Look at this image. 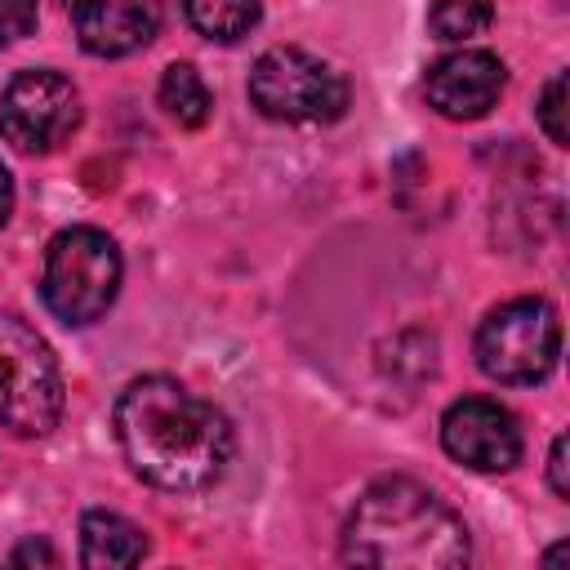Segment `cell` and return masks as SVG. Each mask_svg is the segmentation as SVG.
Instances as JSON below:
<instances>
[{
    "label": "cell",
    "mask_w": 570,
    "mask_h": 570,
    "mask_svg": "<svg viewBox=\"0 0 570 570\" xmlns=\"http://www.w3.org/2000/svg\"><path fill=\"white\" fill-rule=\"evenodd\" d=\"M111 423L134 476L156 490H205L227 472L236 454V432L227 414L169 374L134 379L116 396Z\"/></svg>",
    "instance_id": "6da1fadb"
},
{
    "label": "cell",
    "mask_w": 570,
    "mask_h": 570,
    "mask_svg": "<svg viewBox=\"0 0 570 570\" xmlns=\"http://www.w3.org/2000/svg\"><path fill=\"white\" fill-rule=\"evenodd\" d=\"M472 543L463 517L410 476L374 481L343 521V561L374 570H459Z\"/></svg>",
    "instance_id": "7a4b0ae2"
},
{
    "label": "cell",
    "mask_w": 570,
    "mask_h": 570,
    "mask_svg": "<svg viewBox=\"0 0 570 570\" xmlns=\"http://www.w3.org/2000/svg\"><path fill=\"white\" fill-rule=\"evenodd\" d=\"M62 370L53 347L13 312H0V428L45 436L62 419Z\"/></svg>",
    "instance_id": "3957f363"
},
{
    "label": "cell",
    "mask_w": 570,
    "mask_h": 570,
    "mask_svg": "<svg viewBox=\"0 0 570 570\" xmlns=\"http://www.w3.org/2000/svg\"><path fill=\"white\" fill-rule=\"evenodd\" d=\"M120 289V249L98 227H62L45 249L40 294L45 307L67 325L98 321Z\"/></svg>",
    "instance_id": "277c9868"
},
{
    "label": "cell",
    "mask_w": 570,
    "mask_h": 570,
    "mask_svg": "<svg viewBox=\"0 0 570 570\" xmlns=\"http://www.w3.org/2000/svg\"><path fill=\"white\" fill-rule=\"evenodd\" d=\"M476 365L494 383L534 387L557 370L561 356V321L548 298H512L485 312L476 325Z\"/></svg>",
    "instance_id": "5b68a950"
},
{
    "label": "cell",
    "mask_w": 570,
    "mask_h": 570,
    "mask_svg": "<svg viewBox=\"0 0 570 570\" xmlns=\"http://www.w3.org/2000/svg\"><path fill=\"white\" fill-rule=\"evenodd\" d=\"M249 102L267 120L285 125H325L338 120L347 107V80L316 53L276 45L258 53L249 71Z\"/></svg>",
    "instance_id": "8992f818"
},
{
    "label": "cell",
    "mask_w": 570,
    "mask_h": 570,
    "mask_svg": "<svg viewBox=\"0 0 570 570\" xmlns=\"http://www.w3.org/2000/svg\"><path fill=\"white\" fill-rule=\"evenodd\" d=\"M80 129V94L62 71L31 67L18 71L0 94V134L27 151L45 156Z\"/></svg>",
    "instance_id": "52a82bcc"
},
{
    "label": "cell",
    "mask_w": 570,
    "mask_h": 570,
    "mask_svg": "<svg viewBox=\"0 0 570 570\" xmlns=\"http://www.w3.org/2000/svg\"><path fill=\"white\" fill-rule=\"evenodd\" d=\"M441 445L472 472H508L521 463V423L490 396H463L441 414Z\"/></svg>",
    "instance_id": "ba28073f"
},
{
    "label": "cell",
    "mask_w": 570,
    "mask_h": 570,
    "mask_svg": "<svg viewBox=\"0 0 570 570\" xmlns=\"http://www.w3.org/2000/svg\"><path fill=\"white\" fill-rule=\"evenodd\" d=\"M508 85V67L490 49H459L432 62L423 94L428 107H436L445 120H481Z\"/></svg>",
    "instance_id": "9c48e42d"
},
{
    "label": "cell",
    "mask_w": 570,
    "mask_h": 570,
    "mask_svg": "<svg viewBox=\"0 0 570 570\" xmlns=\"http://www.w3.org/2000/svg\"><path fill=\"white\" fill-rule=\"evenodd\" d=\"M71 31L94 58H125L156 40L160 0H67Z\"/></svg>",
    "instance_id": "30bf717a"
},
{
    "label": "cell",
    "mask_w": 570,
    "mask_h": 570,
    "mask_svg": "<svg viewBox=\"0 0 570 570\" xmlns=\"http://www.w3.org/2000/svg\"><path fill=\"white\" fill-rule=\"evenodd\" d=\"M147 557V534L107 508H94L80 517V566L89 570H125Z\"/></svg>",
    "instance_id": "8fae6325"
},
{
    "label": "cell",
    "mask_w": 570,
    "mask_h": 570,
    "mask_svg": "<svg viewBox=\"0 0 570 570\" xmlns=\"http://www.w3.org/2000/svg\"><path fill=\"white\" fill-rule=\"evenodd\" d=\"M160 107L174 125L183 129H200L214 111V94L205 85V76L191 62H169L160 76Z\"/></svg>",
    "instance_id": "7c38bea8"
},
{
    "label": "cell",
    "mask_w": 570,
    "mask_h": 570,
    "mask_svg": "<svg viewBox=\"0 0 570 570\" xmlns=\"http://www.w3.org/2000/svg\"><path fill=\"white\" fill-rule=\"evenodd\" d=\"M183 13L200 36L232 45L258 27L263 4L258 0H183Z\"/></svg>",
    "instance_id": "4fadbf2b"
},
{
    "label": "cell",
    "mask_w": 570,
    "mask_h": 570,
    "mask_svg": "<svg viewBox=\"0 0 570 570\" xmlns=\"http://www.w3.org/2000/svg\"><path fill=\"white\" fill-rule=\"evenodd\" d=\"M494 22L490 0H432L428 27L436 40H472Z\"/></svg>",
    "instance_id": "5bb4252c"
},
{
    "label": "cell",
    "mask_w": 570,
    "mask_h": 570,
    "mask_svg": "<svg viewBox=\"0 0 570 570\" xmlns=\"http://www.w3.org/2000/svg\"><path fill=\"white\" fill-rule=\"evenodd\" d=\"M539 125H543V134L557 147H566V138H570V129H566V71H557L543 85V94H539Z\"/></svg>",
    "instance_id": "9a60e30c"
},
{
    "label": "cell",
    "mask_w": 570,
    "mask_h": 570,
    "mask_svg": "<svg viewBox=\"0 0 570 570\" xmlns=\"http://www.w3.org/2000/svg\"><path fill=\"white\" fill-rule=\"evenodd\" d=\"M36 31V0H0V49Z\"/></svg>",
    "instance_id": "2e32d148"
},
{
    "label": "cell",
    "mask_w": 570,
    "mask_h": 570,
    "mask_svg": "<svg viewBox=\"0 0 570 570\" xmlns=\"http://www.w3.org/2000/svg\"><path fill=\"white\" fill-rule=\"evenodd\" d=\"M548 485L557 499H570V436L557 432L552 450H548Z\"/></svg>",
    "instance_id": "e0dca14e"
},
{
    "label": "cell",
    "mask_w": 570,
    "mask_h": 570,
    "mask_svg": "<svg viewBox=\"0 0 570 570\" xmlns=\"http://www.w3.org/2000/svg\"><path fill=\"white\" fill-rule=\"evenodd\" d=\"M9 561H13V566H58V552H53L45 539H27V543H18V548L9 552Z\"/></svg>",
    "instance_id": "ac0fdd59"
},
{
    "label": "cell",
    "mask_w": 570,
    "mask_h": 570,
    "mask_svg": "<svg viewBox=\"0 0 570 570\" xmlns=\"http://www.w3.org/2000/svg\"><path fill=\"white\" fill-rule=\"evenodd\" d=\"M9 214H13V178L0 165V223H9Z\"/></svg>",
    "instance_id": "d6986e66"
}]
</instances>
